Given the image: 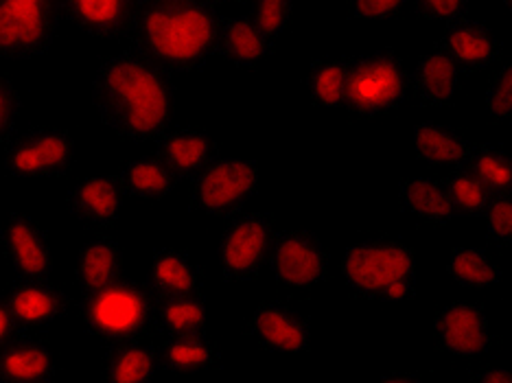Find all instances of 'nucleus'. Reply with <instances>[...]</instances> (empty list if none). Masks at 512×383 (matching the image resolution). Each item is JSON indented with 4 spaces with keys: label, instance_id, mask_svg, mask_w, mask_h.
I'll return each mask as SVG.
<instances>
[{
    "label": "nucleus",
    "instance_id": "1a4fd4ad",
    "mask_svg": "<svg viewBox=\"0 0 512 383\" xmlns=\"http://www.w3.org/2000/svg\"><path fill=\"white\" fill-rule=\"evenodd\" d=\"M272 217L261 211L232 215L219 237V270L226 283H248L261 274L274 241Z\"/></svg>",
    "mask_w": 512,
    "mask_h": 383
},
{
    "label": "nucleus",
    "instance_id": "a19ab883",
    "mask_svg": "<svg viewBox=\"0 0 512 383\" xmlns=\"http://www.w3.org/2000/svg\"><path fill=\"white\" fill-rule=\"evenodd\" d=\"M471 379L480 383H510L512 375L508 368H482L480 373H473Z\"/></svg>",
    "mask_w": 512,
    "mask_h": 383
},
{
    "label": "nucleus",
    "instance_id": "2eb2a0df",
    "mask_svg": "<svg viewBox=\"0 0 512 383\" xmlns=\"http://www.w3.org/2000/svg\"><path fill=\"white\" fill-rule=\"evenodd\" d=\"M5 298L22 333L49 327L71 309V298L49 278H20Z\"/></svg>",
    "mask_w": 512,
    "mask_h": 383
},
{
    "label": "nucleus",
    "instance_id": "393cba45",
    "mask_svg": "<svg viewBox=\"0 0 512 383\" xmlns=\"http://www.w3.org/2000/svg\"><path fill=\"white\" fill-rule=\"evenodd\" d=\"M123 263L125 254L119 241L108 235L92 237L75 257V281L84 292L99 289L123 276Z\"/></svg>",
    "mask_w": 512,
    "mask_h": 383
},
{
    "label": "nucleus",
    "instance_id": "cd10ccee",
    "mask_svg": "<svg viewBox=\"0 0 512 383\" xmlns=\"http://www.w3.org/2000/svg\"><path fill=\"white\" fill-rule=\"evenodd\" d=\"M158 359L160 368L167 373H200L221 366V351L204 333H191L167 338L158 351Z\"/></svg>",
    "mask_w": 512,
    "mask_h": 383
},
{
    "label": "nucleus",
    "instance_id": "58836bf2",
    "mask_svg": "<svg viewBox=\"0 0 512 383\" xmlns=\"http://www.w3.org/2000/svg\"><path fill=\"white\" fill-rule=\"evenodd\" d=\"M351 16L368 22H383L397 18L407 0H346Z\"/></svg>",
    "mask_w": 512,
    "mask_h": 383
},
{
    "label": "nucleus",
    "instance_id": "a211bd4d",
    "mask_svg": "<svg viewBox=\"0 0 512 383\" xmlns=\"http://www.w3.org/2000/svg\"><path fill=\"white\" fill-rule=\"evenodd\" d=\"M138 0H60L62 16L99 40L125 38Z\"/></svg>",
    "mask_w": 512,
    "mask_h": 383
},
{
    "label": "nucleus",
    "instance_id": "412c9836",
    "mask_svg": "<svg viewBox=\"0 0 512 383\" xmlns=\"http://www.w3.org/2000/svg\"><path fill=\"white\" fill-rule=\"evenodd\" d=\"M147 283L158 298L200 294L204 287V272L189 252L180 248H160L151 257Z\"/></svg>",
    "mask_w": 512,
    "mask_h": 383
},
{
    "label": "nucleus",
    "instance_id": "f3484780",
    "mask_svg": "<svg viewBox=\"0 0 512 383\" xmlns=\"http://www.w3.org/2000/svg\"><path fill=\"white\" fill-rule=\"evenodd\" d=\"M156 156L176 173L191 180L219 156L215 138L197 127H178L156 138Z\"/></svg>",
    "mask_w": 512,
    "mask_h": 383
},
{
    "label": "nucleus",
    "instance_id": "bb28decb",
    "mask_svg": "<svg viewBox=\"0 0 512 383\" xmlns=\"http://www.w3.org/2000/svg\"><path fill=\"white\" fill-rule=\"evenodd\" d=\"M158 368V348L138 338L112 344L103 359V379L110 383H147L156 377Z\"/></svg>",
    "mask_w": 512,
    "mask_h": 383
},
{
    "label": "nucleus",
    "instance_id": "dca6fc26",
    "mask_svg": "<svg viewBox=\"0 0 512 383\" xmlns=\"http://www.w3.org/2000/svg\"><path fill=\"white\" fill-rule=\"evenodd\" d=\"M66 208L79 224L110 228L123 211V191L116 176H90L75 182L66 193Z\"/></svg>",
    "mask_w": 512,
    "mask_h": 383
},
{
    "label": "nucleus",
    "instance_id": "c9c22d12",
    "mask_svg": "<svg viewBox=\"0 0 512 383\" xmlns=\"http://www.w3.org/2000/svg\"><path fill=\"white\" fill-rule=\"evenodd\" d=\"M486 237L495 246L506 248L512 241V202L510 195H495L488 204L486 213Z\"/></svg>",
    "mask_w": 512,
    "mask_h": 383
},
{
    "label": "nucleus",
    "instance_id": "7c9ffc66",
    "mask_svg": "<svg viewBox=\"0 0 512 383\" xmlns=\"http://www.w3.org/2000/svg\"><path fill=\"white\" fill-rule=\"evenodd\" d=\"M447 274L462 287L488 289L502 281L499 263L480 246H462L451 250Z\"/></svg>",
    "mask_w": 512,
    "mask_h": 383
},
{
    "label": "nucleus",
    "instance_id": "473e14b6",
    "mask_svg": "<svg viewBox=\"0 0 512 383\" xmlns=\"http://www.w3.org/2000/svg\"><path fill=\"white\" fill-rule=\"evenodd\" d=\"M445 187L456 213L464 217H484L488 204L495 197L467 167H456V171L449 173Z\"/></svg>",
    "mask_w": 512,
    "mask_h": 383
},
{
    "label": "nucleus",
    "instance_id": "f704fd0d",
    "mask_svg": "<svg viewBox=\"0 0 512 383\" xmlns=\"http://www.w3.org/2000/svg\"><path fill=\"white\" fill-rule=\"evenodd\" d=\"M486 110L497 123H510L512 119V64L499 68L486 88Z\"/></svg>",
    "mask_w": 512,
    "mask_h": 383
},
{
    "label": "nucleus",
    "instance_id": "20e7f679",
    "mask_svg": "<svg viewBox=\"0 0 512 383\" xmlns=\"http://www.w3.org/2000/svg\"><path fill=\"white\" fill-rule=\"evenodd\" d=\"M156 296L149 285L132 278L116 281L84 292L79 318L90 335L108 344L138 340L154 327Z\"/></svg>",
    "mask_w": 512,
    "mask_h": 383
},
{
    "label": "nucleus",
    "instance_id": "72a5a7b5",
    "mask_svg": "<svg viewBox=\"0 0 512 383\" xmlns=\"http://www.w3.org/2000/svg\"><path fill=\"white\" fill-rule=\"evenodd\" d=\"M294 16V0H252L254 25L276 42L287 31Z\"/></svg>",
    "mask_w": 512,
    "mask_h": 383
},
{
    "label": "nucleus",
    "instance_id": "ddd939ff",
    "mask_svg": "<svg viewBox=\"0 0 512 383\" xmlns=\"http://www.w3.org/2000/svg\"><path fill=\"white\" fill-rule=\"evenodd\" d=\"M248 331L265 351L298 355L311 348L313 331L309 320L300 311L285 303H263L252 311Z\"/></svg>",
    "mask_w": 512,
    "mask_h": 383
},
{
    "label": "nucleus",
    "instance_id": "9b49d317",
    "mask_svg": "<svg viewBox=\"0 0 512 383\" xmlns=\"http://www.w3.org/2000/svg\"><path fill=\"white\" fill-rule=\"evenodd\" d=\"M0 250L18 278H49L53 274L49 232L36 217L11 213L0 226Z\"/></svg>",
    "mask_w": 512,
    "mask_h": 383
},
{
    "label": "nucleus",
    "instance_id": "6ab92c4d",
    "mask_svg": "<svg viewBox=\"0 0 512 383\" xmlns=\"http://www.w3.org/2000/svg\"><path fill=\"white\" fill-rule=\"evenodd\" d=\"M57 377V364L49 344L16 335L0 346V383H46Z\"/></svg>",
    "mask_w": 512,
    "mask_h": 383
},
{
    "label": "nucleus",
    "instance_id": "4be33fe9",
    "mask_svg": "<svg viewBox=\"0 0 512 383\" xmlns=\"http://www.w3.org/2000/svg\"><path fill=\"white\" fill-rule=\"evenodd\" d=\"M274 51V42L254 25L250 16L221 18L217 55L237 68L261 66Z\"/></svg>",
    "mask_w": 512,
    "mask_h": 383
},
{
    "label": "nucleus",
    "instance_id": "39448f33",
    "mask_svg": "<svg viewBox=\"0 0 512 383\" xmlns=\"http://www.w3.org/2000/svg\"><path fill=\"white\" fill-rule=\"evenodd\" d=\"M410 95V73L394 49H379L351 60L344 106L357 116H379L401 108Z\"/></svg>",
    "mask_w": 512,
    "mask_h": 383
},
{
    "label": "nucleus",
    "instance_id": "37998d69",
    "mask_svg": "<svg viewBox=\"0 0 512 383\" xmlns=\"http://www.w3.org/2000/svg\"><path fill=\"white\" fill-rule=\"evenodd\" d=\"M215 5H228V3H239V0H213Z\"/></svg>",
    "mask_w": 512,
    "mask_h": 383
},
{
    "label": "nucleus",
    "instance_id": "0eeeda50",
    "mask_svg": "<svg viewBox=\"0 0 512 383\" xmlns=\"http://www.w3.org/2000/svg\"><path fill=\"white\" fill-rule=\"evenodd\" d=\"M261 169L252 158H215L191 178L189 204L206 217H232L259 189Z\"/></svg>",
    "mask_w": 512,
    "mask_h": 383
},
{
    "label": "nucleus",
    "instance_id": "aec40b11",
    "mask_svg": "<svg viewBox=\"0 0 512 383\" xmlns=\"http://www.w3.org/2000/svg\"><path fill=\"white\" fill-rule=\"evenodd\" d=\"M460 77L462 71L456 62L440 46H434L418 57L410 77V88L423 106L445 108L458 95Z\"/></svg>",
    "mask_w": 512,
    "mask_h": 383
},
{
    "label": "nucleus",
    "instance_id": "f257e3e1",
    "mask_svg": "<svg viewBox=\"0 0 512 383\" xmlns=\"http://www.w3.org/2000/svg\"><path fill=\"white\" fill-rule=\"evenodd\" d=\"M90 99L114 136L127 143H149L167 132L176 108V86L165 68L134 51H123L97 66Z\"/></svg>",
    "mask_w": 512,
    "mask_h": 383
},
{
    "label": "nucleus",
    "instance_id": "79ce46f5",
    "mask_svg": "<svg viewBox=\"0 0 512 383\" xmlns=\"http://www.w3.org/2000/svg\"><path fill=\"white\" fill-rule=\"evenodd\" d=\"M383 381L394 383V381H403V383H418L423 377L421 375H412V373H390V375H383Z\"/></svg>",
    "mask_w": 512,
    "mask_h": 383
},
{
    "label": "nucleus",
    "instance_id": "4c0bfd02",
    "mask_svg": "<svg viewBox=\"0 0 512 383\" xmlns=\"http://www.w3.org/2000/svg\"><path fill=\"white\" fill-rule=\"evenodd\" d=\"M414 11L425 20L449 22L460 20L469 14L471 0H412Z\"/></svg>",
    "mask_w": 512,
    "mask_h": 383
},
{
    "label": "nucleus",
    "instance_id": "7ed1b4c3",
    "mask_svg": "<svg viewBox=\"0 0 512 383\" xmlns=\"http://www.w3.org/2000/svg\"><path fill=\"white\" fill-rule=\"evenodd\" d=\"M416 254L399 239H366L344 252L342 276L364 300L405 303L416 296Z\"/></svg>",
    "mask_w": 512,
    "mask_h": 383
},
{
    "label": "nucleus",
    "instance_id": "9d476101",
    "mask_svg": "<svg viewBox=\"0 0 512 383\" xmlns=\"http://www.w3.org/2000/svg\"><path fill=\"white\" fill-rule=\"evenodd\" d=\"M329 263L324 243L305 228L274 235L267 257L274 281L289 289H311L324 283L329 276Z\"/></svg>",
    "mask_w": 512,
    "mask_h": 383
},
{
    "label": "nucleus",
    "instance_id": "c756f323",
    "mask_svg": "<svg viewBox=\"0 0 512 383\" xmlns=\"http://www.w3.org/2000/svg\"><path fill=\"white\" fill-rule=\"evenodd\" d=\"M348 73H351V60L348 57H322V60H316L307 71L309 99L320 108H342L346 103Z\"/></svg>",
    "mask_w": 512,
    "mask_h": 383
},
{
    "label": "nucleus",
    "instance_id": "f03ea898",
    "mask_svg": "<svg viewBox=\"0 0 512 383\" xmlns=\"http://www.w3.org/2000/svg\"><path fill=\"white\" fill-rule=\"evenodd\" d=\"M219 25L213 0H138L125 40L167 73H193L217 55Z\"/></svg>",
    "mask_w": 512,
    "mask_h": 383
},
{
    "label": "nucleus",
    "instance_id": "ea45409f",
    "mask_svg": "<svg viewBox=\"0 0 512 383\" xmlns=\"http://www.w3.org/2000/svg\"><path fill=\"white\" fill-rule=\"evenodd\" d=\"M20 333L22 331L18 327V322L14 320V313H11V309L7 305V298L0 296V346H5Z\"/></svg>",
    "mask_w": 512,
    "mask_h": 383
},
{
    "label": "nucleus",
    "instance_id": "6e6552de",
    "mask_svg": "<svg viewBox=\"0 0 512 383\" xmlns=\"http://www.w3.org/2000/svg\"><path fill=\"white\" fill-rule=\"evenodd\" d=\"M75 156L77 145L71 132L57 125H36L9 138L3 165L16 180H51L66 176Z\"/></svg>",
    "mask_w": 512,
    "mask_h": 383
},
{
    "label": "nucleus",
    "instance_id": "a878e982",
    "mask_svg": "<svg viewBox=\"0 0 512 383\" xmlns=\"http://www.w3.org/2000/svg\"><path fill=\"white\" fill-rule=\"evenodd\" d=\"M123 195L136 197V200H165L178 184V176L173 173L158 156H141L125 162L116 173Z\"/></svg>",
    "mask_w": 512,
    "mask_h": 383
},
{
    "label": "nucleus",
    "instance_id": "c85d7f7f",
    "mask_svg": "<svg viewBox=\"0 0 512 383\" xmlns=\"http://www.w3.org/2000/svg\"><path fill=\"white\" fill-rule=\"evenodd\" d=\"M206 324H208V305L202 294L169 296V298L156 300L154 329H158L165 338L204 333Z\"/></svg>",
    "mask_w": 512,
    "mask_h": 383
},
{
    "label": "nucleus",
    "instance_id": "c03bdc74",
    "mask_svg": "<svg viewBox=\"0 0 512 383\" xmlns=\"http://www.w3.org/2000/svg\"><path fill=\"white\" fill-rule=\"evenodd\" d=\"M504 7H506V9H510V7H512V3H510V0H504Z\"/></svg>",
    "mask_w": 512,
    "mask_h": 383
},
{
    "label": "nucleus",
    "instance_id": "4468645a",
    "mask_svg": "<svg viewBox=\"0 0 512 383\" xmlns=\"http://www.w3.org/2000/svg\"><path fill=\"white\" fill-rule=\"evenodd\" d=\"M440 49L445 51L462 73H480L502 57V42L482 20L460 18L442 31Z\"/></svg>",
    "mask_w": 512,
    "mask_h": 383
},
{
    "label": "nucleus",
    "instance_id": "e433bc0d",
    "mask_svg": "<svg viewBox=\"0 0 512 383\" xmlns=\"http://www.w3.org/2000/svg\"><path fill=\"white\" fill-rule=\"evenodd\" d=\"M22 110V97L14 81L0 75V145H5L16 132Z\"/></svg>",
    "mask_w": 512,
    "mask_h": 383
},
{
    "label": "nucleus",
    "instance_id": "423d86ee",
    "mask_svg": "<svg viewBox=\"0 0 512 383\" xmlns=\"http://www.w3.org/2000/svg\"><path fill=\"white\" fill-rule=\"evenodd\" d=\"M60 22V0H0V60L27 62L49 53Z\"/></svg>",
    "mask_w": 512,
    "mask_h": 383
},
{
    "label": "nucleus",
    "instance_id": "5701e85b",
    "mask_svg": "<svg viewBox=\"0 0 512 383\" xmlns=\"http://www.w3.org/2000/svg\"><path fill=\"white\" fill-rule=\"evenodd\" d=\"M412 145L416 156L434 167H467L473 152V143L467 136L438 121L414 125Z\"/></svg>",
    "mask_w": 512,
    "mask_h": 383
},
{
    "label": "nucleus",
    "instance_id": "b1692460",
    "mask_svg": "<svg viewBox=\"0 0 512 383\" xmlns=\"http://www.w3.org/2000/svg\"><path fill=\"white\" fill-rule=\"evenodd\" d=\"M399 204L407 215L429 226H449L458 217L445 182L427 176H412L399 184Z\"/></svg>",
    "mask_w": 512,
    "mask_h": 383
},
{
    "label": "nucleus",
    "instance_id": "2f4dec72",
    "mask_svg": "<svg viewBox=\"0 0 512 383\" xmlns=\"http://www.w3.org/2000/svg\"><path fill=\"white\" fill-rule=\"evenodd\" d=\"M467 169L493 195H510L512 191V160L495 145H473Z\"/></svg>",
    "mask_w": 512,
    "mask_h": 383
},
{
    "label": "nucleus",
    "instance_id": "f8f14e48",
    "mask_svg": "<svg viewBox=\"0 0 512 383\" xmlns=\"http://www.w3.org/2000/svg\"><path fill=\"white\" fill-rule=\"evenodd\" d=\"M434 333L449 355L477 357L491 351L495 342L486 311L467 300H456L436 313Z\"/></svg>",
    "mask_w": 512,
    "mask_h": 383
}]
</instances>
